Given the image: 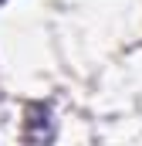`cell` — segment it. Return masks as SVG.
<instances>
[{
  "label": "cell",
  "mask_w": 142,
  "mask_h": 146,
  "mask_svg": "<svg viewBox=\"0 0 142 146\" xmlns=\"http://www.w3.org/2000/svg\"><path fill=\"white\" fill-rule=\"evenodd\" d=\"M0 3H3V0H0Z\"/></svg>",
  "instance_id": "1"
}]
</instances>
